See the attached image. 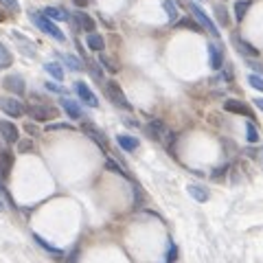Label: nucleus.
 <instances>
[{
  "instance_id": "obj_34",
  "label": "nucleus",
  "mask_w": 263,
  "mask_h": 263,
  "mask_svg": "<svg viewBox=\"0 0 263 263\" xmlns=\"http://www.w3.org/2000/svg\"><path fill=\"white\" fill-rule=\"evenodd\" d=\"M99 64H101V66H105V70H110V73H116V70H119V66H116L114 62H112V59H107L105 55H101V59H99Z\"/></svg>"
},
{
  "instance_id": "obj_3",
  "label": "nucleus",
  "mask_w": 263,
  "mask_h": 263,
  "mask_svg": "<svg viewBox=\"0 0 263 263\" xmlns=\"http://www.w3.org/2000/svg\"><path fill=\"white\" fill-rule=\"evenodd\" d=\"M33 20H35V25L40 26V29L44 31L46 35L53 37V40H57V42H64V40H66V35H64L62 31H59V26L55 25L53 20H49L46 16H40V13H33Z\"/></svg>"
},
{
  "instance_id": "obj_44",
  "label": "nucleus",
  "mask_w": 263,
  "mask_h": 263,
  "mask_svg": "<svg viewBox=\"0 0 263 263\" xmlns=\"http://www.w3.org/2000/svg\"><path fill=\"white\" fill-rule=\"evenodd\" d=\"M26 132H29V134H35V128H33V125L29 123V125H26Z\"/></svg>"
},
{
  "instance_id": "obj_16",
  "label": "nucleus",
  "mask_w": 263,
  "mask_h": 263,
  "mask_svg": "<svg viewBox=\"0 0 263 263\" xmlns=\"http://www.w3.org/2000/svg\"><path fill=\"white\" fill-rule=\"evenodd\" d=\"M209 59H210V68H213V70H219V68H222L224 57H222V51H219L215 44L209 46Z\"/></svg>"
},
{
  "instance_id": "obj_43",
  "label": "nucleus",
  "mask_w": 263,
  "mask_h": 263,
  "mask_svg": "<svg viewBox=\"0 0 263 263\" xmlns=\"http://www.w3.org/2000/svg\"><path fill=\"white\" fill-rule=\"evenodd\" d=\"M255 105L259 107V110H263V99H255Z\"/></svg>"
},
{
  "instance_id": "obj_8",
  "label": "nucleus",
  "mask_w": 263,
  "mask_h": 263,
  "mask_svg": "<svg viewBox=\"0 0 263 263\" xmlns=\"http://www.w3.org/2000/svg\"><path fill=\"white\" fill-rule=\"evenodd\" d=\"M224 110L233 112V114H243V116H248V119H255V114H252V107L246 105L243 101H237V99H228V101L224 103Z\"/></svg>"
},
{
  "instance_id": "obj_45",
  "label": "nucleus",
  "mask_w": 263,
  "mask_h": 263,
  "mask_svg": "<svg viewBox=\"0 0 263 263\" xmlns=\"http://www.w3.org/2000/svg\"><path fill=\"white\" fill-rule=\"evenodd\" d=\"M0 191H2V180H0Z\"/></svg>"
},
{
  "instance_id": "obj_25",
  "label": "nucleus",
  "mask_w": 263,
  "mask_h": 263,
  "mask_svg": "<svg viewBox=\"0 0 263 263\" xmlns=\"http://www.w3.org/2000/svg\"><path fill=\"white\" fill-rule=\"evenodd\" d=\"M162 7H164V11H167L169 22H178V7H176V4H173L171 0H164Z\"/></svg>"
},
{
  "instance_id": "obj_40",
  "label": "nucleus",
  "mask_w": 263,
  "mask_h": 263,
  "mask_svg": "<svg viewBox=\"0 0 263 263\" xmlns=\"http://www.w3.org/2000/svg\"><path fill=\"white\" fill-rule=\"evenodd\" d=\"M226 169H228V167H219V169H215V173H213L210 178H213V180H219V178H222L224 173H226Z\"/></svg>"
},
{
  "instance_id": "obj_30",
  "label": "nucleus",
  "mask_w": 263,
  "mask_h": 263,
  "mask_svg": "<svg viewBox=\"0 0 263 263\" xmlns=\"http://www.w3.org/2000/svg\"><path fill=\"white\" fill-rule=\"evenodd\" d=\"M88 70L92 73V77H95V79L103 81V70H101V64H99V62H88Z\"/></svg>"
},
{
  "instance_id": "obj_12",
  "label": "nucleus",
  "mask_w": 263,
  "mask_h": 263,
  "mask_svg": "<svg viewBox=\"0 0 263 263\" xmlns=\"http://www.w3.org/2000/svg\"><path fill=\"white\" fill-rule=\"evenodd\" d=\"M11 169H13V154L4 149V152H0V180H7Z\"/></svg>"
},
{
  "instance_id": "obj_10",
  "label": "nucleus",
  "mask_w": 263,
  "mask_h": 263,
  "mask_svg": "<svg viewBox=\"0 0 263 263\" xmlns=\"http://www.w3.org/2000/svg\"><path fill=\"white\" fill-rule=\"evenodd\" d=\"M2 86L7 88L9 92H13V95H22V92L26 90L25 88V79L20 77V75H9V77H4V81H2Z\"/></svg>"
},
{
  "instance_id": "obj_6",
  "label": "nucleus",
  "mask_w": 263,
  "mask_h": 263,
  "mask_svg": "<svg viewBox=\"0 0 263 263\" xmlns=\"http://www.w3.org/2000/svg\"><path fill=\"white\" fill-rule=\"evenodd\" d=\"M75 92H77V97L81 99L83 103H86L88 107H97L99 105V101H97V95L90 90V86L88 83H83V81H77L75 83Z\"/></svg>"
},
{
  "instance_id": "obj_27",
  "label": "nucleus",
  "mask_w": 263,
  "mask_h": 263,
  "mask_svg": "<svg viewBox=\"0 0 263 263\" xmlns=\"http://www.w3.org/2000/svg\"><path fill=\"white\" fill-rule=\"evenodd\" d=\"M246 138H248V143H259V138H261V136H259V132H257V128H255V125H252V123H248L246 125Z\"/></svg>"
},
{
  "instance_id": "obj_15",
  "label": "nucleus",
  "mask_w": 263,
  "mask_h": 263,
  "mask_svg": "<svg viewBox=\"0 0 263 263\" xmlns=\"http://www.w3.org/2000/svg\"><path fill=\"white\" fill-rule=\"evenodd\" d=\"M233 42L239 46V53L248 55V57H257V55H259V49H255V46H252L250 42L241 40V37H239V35H235V37H233Z\"/></svg>"
},
{
  "instance_id": "obj_17",
  "label": "nucleus",
  "mask_w": 263,
  "mask_h": 263,
  "mask_svg": "<svg viewBox=\"0 0 263 263\" xmlns=\"http://www.w3.org/2000/svg\"><path fill=\"white\" fill-rule=\"evenodd\" d=\"M42 16H46L49 20H70V13L62 11V9H57V7H46L44 11H42Z\"/></svg>"
},
{
  "instance_id": "obj_23",
  "label": "nucleus",
  "mask_w": 263,
  "mask_h": 263,
  "mask_svg": "<svg viewBox=\"0 0 263 263\" xmlns=\"http://www.w3.org/2000/svg\"><path fill=\"white\" fill-rule=\"evenodd\" d=\"M33 239H35V241H37V243H40V246H42V248H44V250H46V252H51V255H55V257H62V255H64V252H62V250H59V248L51 246V243H49V241H44V239H42V237H40V235H33Z\"/></svg>"
},
{
  "instance_id": "obj_20",
  "label": "nucleus",
  "mask_w": 263,
  "mask_h": 263,
  "mask_svg": "<svg viewBox=\"0 0 263 263\" xmlns=\"http://www.w3.org/2000/svg\"><path fill=\"white\" fill-rule=\"evenodd\" d=\"M250 7H252L250 0H237V2H235V18H237V22H241L243 18H246Z\"/></svg>"
},
{
  "instance_id": "obj_19",
  "label": "nucleus",
  "mask_w": 263,
  "mask_h": 263,
  "mask_svg": "<svg viewBox=\"0 0 263 263\" xmlns=\"http://www.w3.org/2000/svg\"><path fill=\"white\" fill-rule=\"evenodd\" d=\"M119 145L125 149V152H134L136 147H138V138H134V136H128V134H119Z\"/></svg>"
},
{
  "instance_id": "obj_13",
  "label": "nucleus",
  "mask_w": 263,
  "mask_h": 263,
  "mask_svg": "<svg viewBox=\"0 0 263 263\" xmlns=\"http://www.w3.org/2000/svg\"><path fill=\"white\" fill-rule=\"evenodd\" d=\"M11 37L18 42V44H20V49H22V53H25V55H29V57H35V55H37V51L33 49L29 37H25L22 33H18V31H11Z\"/></svg>"
},
{
  "instance_id": "obj_4",
  "label": "nucleus",
  "mask_w": 263,
  "mask_h": 263,
  "mask_svg": "<svg viewBox=\"0 0 263 263\" xmlns=\"http://www.w3.org/2000/svg\"><path fill=\"white\" fill-rule=\"evenodd\" d=\"M0 110H2L7 116L20 119V116L26 112V107L22 105V101L18 97H4V99H0Z\"/></svg>"
},
{
  "instance_id": "obj_32",
  "label": "nucleus",
  "mask_w": 263,
  "mask_h": 263,
  "mask_svg": "<svg viewBox=\"0 0 263 263\" xmlns=\"http://www.w3.org/2000/svg\"><path fill=\"white\" fill-rule=\"evenodd\" d=\"M178 261V246L176 243H169L167 248V263H176Z\"/></svg>"
},
{
  "instance_id": "obj_18",
  "label": "nucleus",
  "mask_w": 263,
  "mask_h": 263,
  "mask_svg": "<svg viewBox=\"0 0 263 263\" xmlns=\"http://www.w3.org/2000/svg\"><path fill=\"white\" fill-rule=\"evenodd\" d=\"M86 44H88V49L90 51H103L105 49V40H103L99 33H88Z\"/></svg>"
},
{
  "instance_id": "obj_38",
  "label": "nucleus",
  "mask_w": 263,
  "mask_h": 263,
  "mask_svg": "<svg viewBox=\"0 0 263 263\" xmlns=\"http://www.w3.org/2000/svg\"><path fill=\"white\" fill-rule=\"evenodd\" d=\"M46 90H51V92H59V95H62L64 88H62V86H57V83H53V81H49V83H46Z\"/></svg>"
},
{
  "instance_id": "obj_5",
  "label": "nucleus",
  "mask_w": 263,
  "mask_h": 263,
  "mask_svg": "<svg viewBox=\"0 0 263 263\" xmlns=\"http://www.w3.org/2000/svg\"><path fill=\"white\" fill-rule=\"evenodd\" d=\"M26 114H29L33 121H37V123L57 119V110H55L53 105H29L26 107Z\"/></svg>"
},
{
  "instance_id": "obj_1",
  "label": "nucleus",
  "mask_w": 263,
  "mask_h": 263,
  "mask_svg": "<svg viewBox=\"0 0 263 263\" xmlns=\"http://www.w3.org/2000/svg\"><path fill=\"white\" fill-rule=\"evenodd\" d=\"M189 11L193 13V18L197 20V25H200L202 29H206V31L210 33V35L219 37V31H217V26L213 25V20H210L209 16H206V11H204V9L200 7V4H197V2H189Z\"/></svg>"
},
{
  "instance_id": "obj_26",
  "label": "nucleus",
  "mask_w": 263,
  "mask_h": 263,
  "mask_svg": "<svg viewBox=\"0 0 263 263\" xmlns=\"http://www.w3.org/2000/svg\"><path fill=\"white\" fill-rule=\"evenodd\" d=\"M13 64V57L11 53H9L7 49H4L2 44H0V68H9V66Z\"/></svg>"
},
{
  "instance_id": "obj_29",
  "label": "nucleus",
  "mask_w": 263,
  "mask_h": 263,
  "mask_svg": "<svg viewBox=\"0 0 263 263\" xmlns=\"http://www.w3.org/2000/svg\"><path fill=\"white\" fill-rule=\"evenodd\" d=\"M64 62H66V66H68L70 70H73V73H79V70H81V62H79L77 57H73V55H66Z\"/></svg>"
},
{
  "instance_id": "obj_9",
  "label": "nucleus",
  "mask_w": 263,
  "mask_h": 263,
  "mask_svg": "<svg viewBox=\"0 0 263 263\" xmlns=\"http://www.w3.org/2000/svg\"><path fill=\"white\" fill-rule=\"evenodd\" d=\"M81 132H83L86 136H90V138L95 140L99 147H103V149L107 152V138H105V134H103V132L97 128V125H92V123H83V125H81Z\"/></svg>"
},
{
  "instance_id": "obj_33",
  "label": "nucleus",
  "mask_w": 263,
  "mask_h": 263,
  "mask_svg": "<svg viewBox=\"0 0 263 263\" xmlns=\"http://www.w3.org/2000/svg\"><path fill=\"white\" fill-rule=\"evenodd\" d=\"M105 167L110 169L112 173H121V176H125V178H128V171H125V169L121 167V164H116L114 160H107V162H105Z\"/></svg>"
},
{
  "instance_id": "obj_11",
  "label": "nucleus",
  "mask_w": 263,
  "mask_h": 263,
  "mask_svg": "<svg viewBox=\"0 0 263 263\" xmlns=\"http://www.w3.org/2000/svg\"><path fill=\"white\" fill-rule=\"evenodd\" d=\"M0 134L7 143H18V138H20V132L11 121H0Z\"/></svg>"
},
{
  "instance_id": "obj_21",
  "label": "nucleus",
  "mask_w": 263,
  "mask_h": 263,
  "mask_svg": "<svg viewBox=\"0 0 263 263\" xmlns=\"http://www.w3.org/2000/svg\"><path fill=\"white\" fill-rule=\"evenodd\" d=\"M186 189H189V193L193 195L197 202H206V200H209V191H206L204 186H200V184H189Z\"/></svg>"
},
{
  "instance_id": "obj_42",
  "label": "nucleus",
  "mask_w": 263,
  "mask_h": 263,
  "mask_svg": "<svg viewBox=\"0 0 263 263\" xmlns=\"http://www.w3.org/2000/svg\"><path fill=\"white\" fill-rule=\"evenodd\" d=\"M4 20H7V13H4V9L0 7V22H4Z\"/></svg>"
},
{
  "instance_id": "obj_36",
  "label": "nucleus",
  "mask_w": 263,
  "mask_h": 263,
  "mask_svg": "<svg viewBox=\"0 0 263 263\" xmlns=\"http://www.w3.org/2000/svg\"><path fill=\"white\" fill-rule=\"evenodd\" d=\"M215 11H217V18L222 25H228V16H226V9L224 7H215Z\"/></svg>"
},
{
  "instance_id": "obj_41",
  "label": "nucleus",
  "mask_w": 263,
  "mask_h": 263,
  "mask_svg": "<svg viewBox=\"0 0 263 263\" xmlns=\"http://www.w3.org/2000/svg\"><path fill=\"white\" fill-rule=\"evenodd\" d=\"M73 2L77 4V7H81V9H83V7H86V4H88V2H90V0H73Z\"/></svg>"
},
{
  "instance_id": "obj_2",
  "label": "nucleus",
  "mask_w": 263,
  "mask_h": 263,
  "mask_svg": "<svg viewBox=\"0 0 263 263\" xmlns=\"http://www.w3.org/2000/svg\"><path fill=\"white\" fill-rule=\"evenodd\" d=\"M105 95L114 105H119L121 110H132V103L128 101V97L123 95V90L119 88L116 81H105Z\"/></svg>"
},
{
  "instance_id": "obj_24",
  "label": "nucleus",
  "mask_w": 263,
  "mask_h": 263,
  "mask_svg": "<svg viewBox=\"0 0 263 263\" xmlns=\"http://www.w3.org/2000/svg\"><path fill=\"white\" fill-rule=\"evenodd\" d=\"M44 68H46V73H49L51 77H55V79H57V81L64 77V70H62V66H59L57 62H49V64L44 66Z\"/></svg>"
},
{
  "instance_id": "obj_39",
  "label": "nucleus",
  "mask_w": 263,
  "mask_h": 263,
  "mask_svg": "<svg viewBox=\"0 0 263 263\" xmlns=\"http://www.w3.org/2000/svg\"><path fill=\"white\" fill-rule=\"evenodd\" d=\"M46 130H73V125H66V123H55V125H49Z\"/></svg>"
},
{
  "instance_id": "obj_35",
  "label": "nucleus",
  "mask_w": 263,
  "mask_h": 263,
  "mask_svg": "<svg viewBox=\"0 0 263 263\" xmlns=\"http://www.w3.org/2000/svg\"><path fill=\"white\" fill-rule=\"evenodd\" d=\"M248 83H250L252 88H257V90L263 92V79L259 77V75H250V77H248Z\"/></svg>"
},
{
  "instance_id": "obj_28",
  "label": "nucleus",
  "mask_w": 263,
  "mask_h": 263,
  "mask_svg": "<svg viewBox=\"0 0 263 263\" xmlns=\"http://www.w3.org/2000/svg\"><path fill=\"white\" fill-rule=\"evenodd\" d=\"M178 26H180V29H191V31H197V33L202 31V26L197 25V22L189 20V18H184V20H178Z\"/></svg>"
},
{
  "instance_id": "obj_14",
  "label": "nucleus",
  "mask_w": 263,
  "mask_h": 263,
  "mask_svg": "<svg viewBox=\"0 0 263 263\" xmlns=\"http://www.w3.org/2000/svg\"><path fill=\"white\" fill-rule=\"evenodd\" d=\"M62 107H64V112L70 116V119H75V121L81 119V107L77 105V101H73V99L64 97V99H62Z\"/></svg>"
},
{
  "instance_id": "obj_37",
  "label": "nucleus",
  "mask_w": 263,
  "mask_h": 263,
  "mask_svg": "<svg viewBox=\"0 0 263 263\" xmlns=\"http://www.w3.org/2000/svg\"><path fill=\"white\" fill-rule=\"evenodd\" d=\"M18 149H20V154H25V152H29V149H33V143L31 140H20V143H18Z\"/></svg>"
},
{
  "instance_id": "obj_7",
  "label": "nucleus",
  "mask_w": 263,
  "mask_h": 263,
  "mask_svg": "<svg viewBox=\"0 0 263 263\" xmlns=\"http://www.w3.org/2000/svg\"><path fill=\"white\" fill-rule=\"evenodd\" d=\"M145 132H147L149 138H152V140H158V143H160L164 136L169 134V130L164 128V123H162V121H158V119H152V121H149V123L145 125Z\"/></svg>"
},
{
  "instance_id": "obj_22",
  "label": "nucleus",
  "mask_w": 263,
  "mask_h": 263,
  "mask_svg": "<svg viewBox=\"0 0 263 263\" xmlns=\"http://www.w3.org/2000/svg\"><path fill=\"white\" fill-rule=\"evenodd\" d=\"M77 20H79V26H81L83 31H88V33L95 31V20H92L88 13H77Z\"/></svg>"
},
{
  "instance_id": "obj_31",
  "label": "nucleus",
  "mask_w": 263,
  "mask_h": 263,
  "mask_svg": "<svg viewBox=\"0 0 263 263\" xmlns=\"http://www.w3.org/2000/svg\"><path fill=\"white\" fill-rule=\"evenodd\" d=\"M0 4L13 13H20V2H18V0H0Z\"/></svg>"
}]
</instances>
